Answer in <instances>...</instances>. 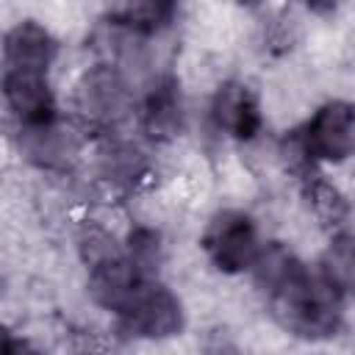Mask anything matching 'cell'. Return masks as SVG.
Wrapping results in <instances>:
<instances>
[{"mask_svg": "<svg viewBox=\"0 0 355 355\" xmlns=\"http://www.w3.org/2000/svg\"><path fill=\"white\" fill-rule=\"evenodd\" d=\"M319 275L347 297V291L352 288V236L347 230L336 233L324 258H322V269Z\"/></svg>", "mask_w": 355, "mask_h": 355, "instance_id": "14", "label": "cell"}, {"mask_svg": "<svg viewBox=\"0 0 355 355\" xmlns=\"http://www.w3.org/2000/svg\"><path fill=\"white\" fill-rule=\"evenodd\" d=\"M22 155L42 169H69L78 158V139L58 119L19 130Z\"/></svg>", "mask_w": 355, "mask_h": 355, "instance_id": "11", "label": "cell"}, {"mask_svg": "<svg viewBox=\"0 0 355 355\" xmlns=\"http://www.w3.org/2000/svg\"><path fill=\"white\" fill-rule=\"evenodd\" d=\"M205 355H239V349L225 336H211L205 341Z\"/></svg>", "mask_w": 355, "mask_h": 355, "instance_id": "18", "label": "cell"}, {"mask_svg": "<svg viewBox=\"0 0 355 355\" xmlns=\"http://www.w3.org/2000/svg\"><path fill=\"white\" fill-rule=\"evenodd\" d=\"M205 255L219 272L236 275L252 266L261 241H258V227L250 214L236 211V208H222L216 211L200 239Z\"/></svg>", "mask_w": 355, "mask_h": 355, "instance_id": "2", "label": "cell"}, {"mask_svg": "<svg viewBox=\"0 0 355 355\" xmlns=\"http://www.w3.org/2000/svg\"><path fill=\"white\" fill-rule=\"evenodd\" d=\"M119 324L139 338H169L183 330V305L180 300L161 283L144 280L130 302L116 313Z\"/></svg>", "mask_w": 355, "mask_h": 355, "instance_id": "5", "label": "cell"}, {"mask_svg": "<svg viewBox=\"0 0 355 355\" xmlns=\"http://www.w3.org/2000/svg\"><path fill=\"white\" fill-rule=\"evenodd\" d=\"M128 258L133 261V266L150 277L161 261V239L155 230L150 227H136L130 230V239H128Z\"/></svg>", "mask_w": 355, "mask_h": 355, "instance_id": "15", "label": "cell"}, {"mask_svg": "<svg viewBox=\"0 0 355 355\" xmlns=\"http://www.w3.org/2000/svg\"><path fill=\"white\" fill-rule=\"evenodd\" d=\"M250 269L266 297L269 313L283 330L308 341H322L341 330L344 294L319 272H311L286 244H261Z\"/></svg>", "mask_w": 355, "mask_h": 355, "instance_id": "1", "label": "cell"}, {"mask_svg": "<svg viewBox=\"0 0 355 355\" xmlns=\"http://www.w3.org/2000/svg\"><path fill=\"white\" fill-rule=\"evenodd\" d=\"M141 130L155 141H169L183 130V97L180 83L172 75L158 78L141 100Z\"/></svg>", "mask_w": 355, "mask_h": 355, "instance_id": "10", "label": "cell"}, {"mask_svg": "<svg viewBox=\"0 0 355 355\" xmlns=\"http://www.w3.org/2000/svg\"><path fill=\"white\" fill-rule=\"evenodd\" d=\"M211 119L219 130L239 141H250L261 133L263 116L255 92L241 80H227L216 89L211 100Z\"/></svg>", "mask_w": 355, "mask_h": 355, "instance_id": "8", "label": "cell"}, {"mask_svg": "<svg viewBox=\"0 0 355 355\" xmlns=\"http://www.w3.org/2000/svg\"><path fill=\"white\" fill-rule=\"evenodd\" d=\"M0 355H42L28 338H14V336H8L6 338V344L0 347Z\"/></svg>", "mask_w": 355, "mask_h": 355, "instance_id": "17", "label": "cell"}, {"mask_svg": "<svg viewBox=\"0 0 355 355\" xmlns=\"http://www.w3.org/2000/svg\"><path fill=\"white\" fill-rule=\"evenodd\" d=\"M105 172L114 180H136L144 172V158L136 147H128V144L111 147L105 153Z\"/></svg>", "mask_w": 355, "mask_h": 355, "instance_id": "16", "label": "cell"}, {"mask_svg": "<svg viewBox=\"0 0 355 355\" xmlns=\"http://www.w3.org/2000/svg\"><path fill=\"white\" fill-rule=\"evenodd\" d=\"M75 108L80 119L92 128L108 130L119 125L133 108L130 89L122 72L111 64H97L86 69L75 86Z\"/></svg>", "mask_w": 355, "mask_h": 355, "instance_id": "3", "label": "cell"}, {"mask_svg": "<svg viewBox=\"0 0 355 355\" xmlns=\"http://www.w3.org/2000/svg\"><path fill=\"white\" fill-rule=\"evenodd\" d=\"M55 53H58V42L36 19L17 22L3 39V64H6V69H31V72H44L47 75L50 64L55 61Z\"/></svg>", "mask_w": 355, "mask_h": 355, "instance_id": "9", "label": "cell"}, {"mask_svg": "<svg viewBox=\"0 0 355 355\" xmlns=\"http://www.w3.org/2000/svg\"><path fill=\"white\" fill-rule=\"evenodd\" d=\"M86 266H89V294L94 297L97 305L114 313H119L130 302L136 288L144 280H150L133 266V261L122 247H114L111 252L89 261Z\"/></svg>", "mask_w": 355, "mask_h": 355, "instance_id": "6", "label": "cell"}, {"mask_svg": "<svg viewBox=\"0 0 355 355\" xmlns=\"http://www.w3.org/2000/svg\"><path fill=\"white\" fill-rule=\"evenodd\" d=\"M302 155L313 161H347L355 144V114L347 100H330L316 108L302 130H294Z\"/></svg>", "mask_w": 355, "mask_h": 355, "instance_id": "4", "label": "cell"}, {"mask_svg": "<svg viewBox=\"0 0 355 355\" xmlns=\"http://www.w3.org/2000/svg\"><path fill=\"white\" fill-rule=\"evenodd\" d=\"M3 97L11 114L22 122V128L44 125L55 119V97L44 72L31 69H3L0 78Z\"/></svg>", "mask_w": 355, "mask_h": 355, "instance_id": "7", "label": "cell"}, {"mask_svg": "<svg viewBox=\"0 0 355 355\" xmlns=\"http://www.w3.org/2000/svg\"><path fill=\"white\" fill-rule=\"evenodd\" d=\"M178 6L169 0H144V3H122L108 8V19L116 28H125L139 36H153L166 28L175 17Z\"/></svg>", "mask_w": 355, "mask_h": 355, "instance_id": "12", "label": "cell"}, {"mask_svg": "<svg viewBox=\"0 0 355 355\" xmlns=\"http://www.w3.org/2000/svg\"><path fill=\"white\" fill-rule=\"evenodd\" d=\"M302 183H305V197H308L313 214L322 219V225H327L333 230V236L341 233V230H347L344 225H347L349 208H347L344 194L333 183H327L322 175H316L313 169L302 175Z\"/></svg>", "mask_w": 355, "mask_h": 355, "instance_id": "13", "label": "cell"}]
</instances>
